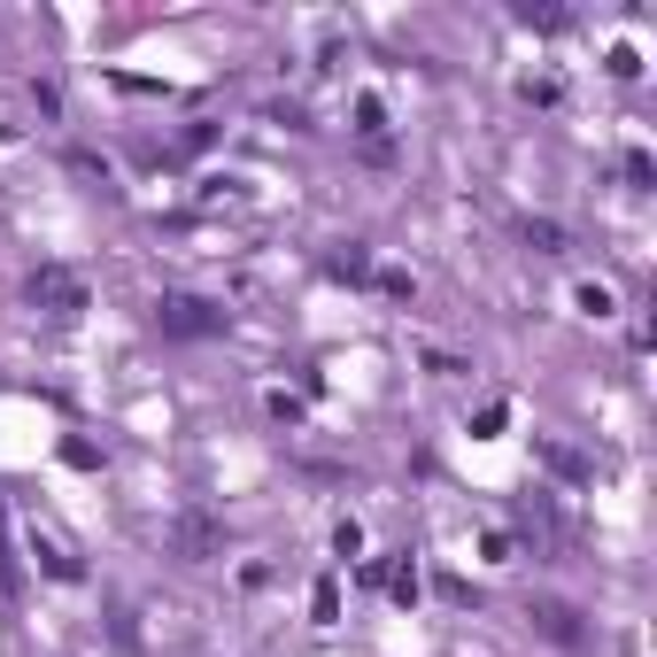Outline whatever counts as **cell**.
Wrapping results in <instances>:
<instances>
[{
	"instance_id": "1",
	"label": "cell",
	"mask_w": 657,
	"mask_h": 657,
	"mask_svg": "<svg viewBox=\"0 0 657 657\" xmlns=\"http://www.w3.org/2000/svg\"><path fill=\"white\" fill-rule=\"evenodd\" d=\"M155 325L171 341H209V333H224V302H209V294H155Z\"/></svg>"
},
{
	"instance_id": "2",
	"label": "cell",
	"mask_w": 657,
	"mask_h": 657,
	"mask_svg": "<svg viewBox=\"0 0 657 657\" xmlns=\"http://www.w3.org/2000/svg\"><path fill=\"white\" fill-rule=\"evenodd\" d=\"M526 619H534V634H542V642H557V649H588L581 611H572V604H557V596H534V604H526Z\"/></svg>"
},
{
	"instance_id": "3",
	"label": "cell",
	"mask_w": 657,
	"mask_h": 657,
	"mask_svg": "<svg viewBox=\"0 0 657 657\" xmlns=\"http://www.w3.org/2000/svg\"><path fill=\"white\" fill-rule=\"evenodd\" d=\"M32 302H62V309H77V302H86V287H77L70 271H39V279H32Z\"/></svg>"
},
{
	"instance_id": "4",
	"label": "cell",
	"mask_w": 657,
	"mask_h": 657,
	"mask_svg": "<svg viewBox=\"0 0 657 657\" xmlns=\"http://www.w3.org/2000/svg\"><path fill=\"white\" fill-rule=\"evenodd\" d=\"M171 542H179L186 557H209V549H217V526H209V519H179V534H171Z\"/></svg>"
},
{
	"instance_id": "5",
	"label": "cell",
	"mask_w": 657,
	"mask_h": 657,
	"mask_svg": "<svg viewBox=\"0 0 657 657\" xmlns=\"http://www.w3.org/2000/svg\"><path fill=\"white\" fill-rule=\"evenodd\" d=\"M32 549H39V564H47V572H54V581H77V557H70V549H62V542H47V534H39V542H32Z\"/></svg>"
},
{
	"instance_id": "6",
	"label": "cell",
	"mask_w": 657,
	"mask_h": 657,
	"mask_svg": "<svg viewBox=\"0 0 657 657\" xmlns=\"http://www.w3.org/2000/svg\"><path fill=\"white\" fill-rule=\"evenodd\" d=\"M325 271H333V279H364L372 256H364V248H341V256H325Z\"/></svg>"
},
{
	"instance_id": "7",
	"label": "cell",
	"mask_w": 657,
	"mask_h": 657,
	"mask_svg": "<svg viewBox=\"0 0 657 657\" xmlns=\"http://www.w3.org/2000/svg\"><path fill=\"white\" fill-rule=\"evenodd\" d=\"M356 132H387V109H379V94H356Z\"/></svg>"
},
{
	"instance_id": "8",
	"label": "cell",
	"mask_w": 657,
	"mask_h": 657,
	"mask_svg": "<svg viewBox=\"0 0 657 657\" xmlns=\"http://www.w3.org/2000/svg\"><path fill=\"white\" fill-rule=\"evenodd\" d=\"M356 549H364V526L341 519V526H333V557H356Z\"/></svg>"
},
{
	"instance_id": "9",
	"label": "cell",
	"mask_w": 657,
	"mask_h": 657,
	"mask_svg": "<svg viewBox=\"0 0 657 657\" xmlns=\"http://www.w3.org/2000/svg\"><path fill=\"white\" fill-rule=\"evenodd\" d=\"M572 302H581L588 317H604V309H611V294H604V287H588V279H581V287H572Z\"/></svg>"
},
{
	"instance_id": "10",
	"label": "cell",
	"mask_w": 657,
	"mask_h": 657,
	"mask_svg": "<svg viewBox=\"0 0 657 657\" xmlns=\"http://www.w3.org/2000/svg\"><path fill=\"white\" fill-rule=\"evenodd\" d=\"M0 588H16V557H9V519H0Z\"/></svg>"
}]
</instances>
